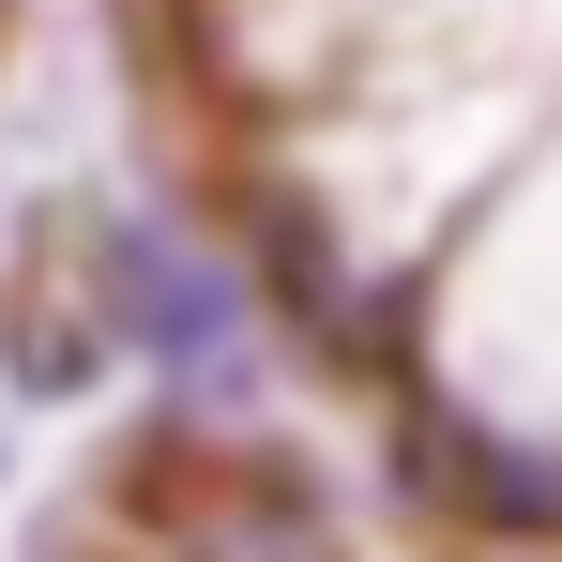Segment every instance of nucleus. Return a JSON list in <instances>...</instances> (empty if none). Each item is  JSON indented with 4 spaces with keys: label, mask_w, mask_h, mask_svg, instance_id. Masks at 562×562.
I'll return each mask as SVG.
<instances>
[{
    "label": "nucleus",
    "mask_w": 562,
    "mask_h": 562,
    "mask_svg": "<svg viewBox=\"0 0 562 562\" xmlns=\"http://www.w3.org/2000/svg\"><path fill=\"white\" fill-rule=\"evenodd\" d=\"M168 562H335V532H319V502L289 471H213L168 517Z\"/></svg>",
    "instance_id": "1"
}]
</instances>
